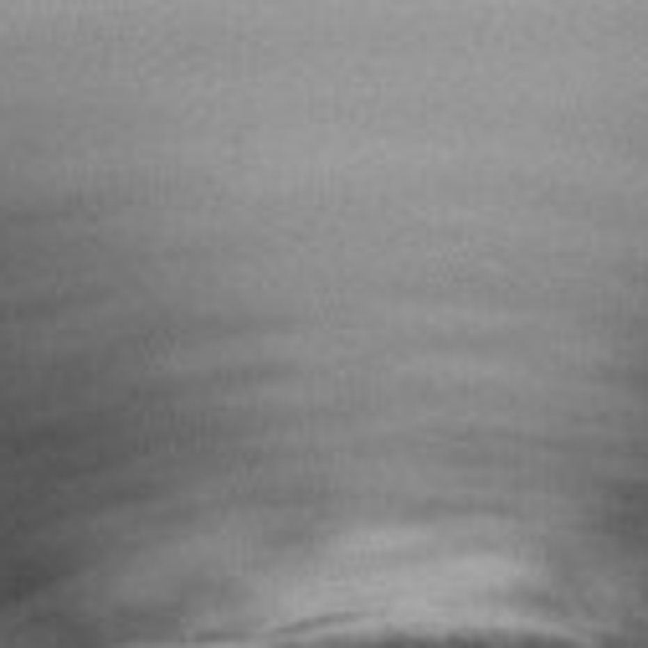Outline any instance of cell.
Segmentation results:
<instances>
[{"mask_svg":"<svg viewBox=\"0 0 648 648\" xmlns=\"http://www.w3.org/2000/svg\"><path fill=\"white\" fill-rule=\"evenodd\" d=\"M458 648H479V643H458Z\"/></svg>","mask_w":648,"mask_h":648,"instance_id":"1","label":"cell"}]
</instances>
